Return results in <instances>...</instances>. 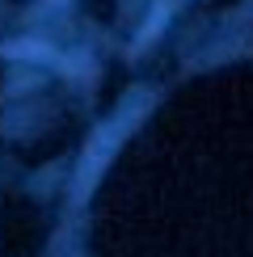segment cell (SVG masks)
<instances>
[{"label":"cell","mask_w":253,"mask_h":257,"mask_svg":"<svg viewBox=\"0 0 253 257\" xmlns=\"http://www.w3.org/2000/svg\"><path fill=\"white\" fill-rule=\"evenodd\" d=\"M9 55H17V59H30V55H51L42 42H17V47H9Z\"/></svg>","instance_id":"6da1fadb"}]
</instances>
